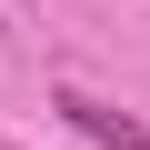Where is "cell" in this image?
<instances>
[{
    "label": "cell",
    "mask_w": 150,
    "mask_h": 150,
    "mask_svg": "<svg viewBox=\"0 0 150 150\" xmlns=\"http://www.w3.org/2000/svg\"><path fill=\"white\" fill-rule=\"evenodd\" d=\"M50 110L80 130V140H100V150H150V130L130 120V110H110V100H90V90H50Z\"/></svg>",
    "instance_id": "obj_1"
},
{
    "label": "cell",
    "mask_w": 150,
    "mask_h": 150,
    "mask_svg": "<svg viewBox=\"0 0 150 150\" xmlns=\"http://www.w3.org/2000/svg\"><path fill=\"white\" fill-rule=\"evenodd\" d=\"M0 150H10V140H0Z\"/></svg>",
    "instance_id": "obj_2"
}]
</instances>
